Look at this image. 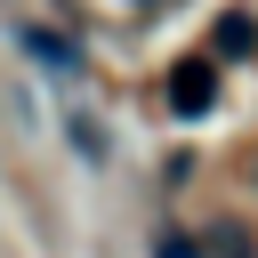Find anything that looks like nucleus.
<instances>
[{"instance_id":"1","label":"nucleus","mask_w":258,"mask_h":258,"mask_svg":"<svg viewBox=\"0 0 258 258\" xmlns=\"http://www.w3.org/2000/svg\"><path fill=\"white\" fill-rule=\"evenodd\" d=\"M210 97H218V64L210 56H185V64H169V105L194 121V113H210Z\"/></svg>"},{"instance_id":"4","label":"nucleus","mask_w":258,"mask_h":258,"mask_svg":"<svg viewBox=\"0 0 258 258\" xmlns=\"http://www.w3.org/2000/svg\"><path fill=\"white\" fill-rule=\"evenodd\" d=\"M153 258H202V250H194V234H161V242H153Z\"/></svg>"},{"instance_id":"2","label":"nucleus","mask_w":258,"mask_h":258,"mask_svg":"<svg viewBox=\"0 0 258 258\" xmlns=\"http://www.w3.org/2000/svg\"><path fill=\"white\" fill-rule=\"evenodd\" d=\"M210 48H218V56H250V48H258V24L234 8V16H218V24H210Z\"/></svg>"},{"instance_id":"3","label":"nucleus","mask_w":258,"mask_h":258,"mask_svg":"<svg viewBox=\"0 0 258 258\" xmlns=\"http://www.w3.org/2000/svg\"><path fill=\"white\" fill-rule=\"evenodd\" d=\"M16 40H24V48H32V56H48V64H56V73H73V64H81V56H73V48H64V40H48V32H32V24H24V32H16Z\"/></svg>"}]
</instances>
